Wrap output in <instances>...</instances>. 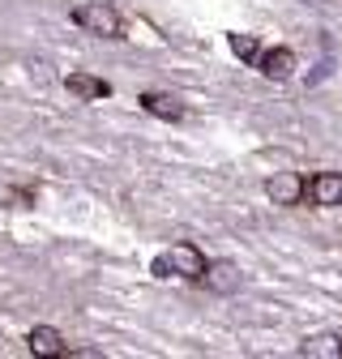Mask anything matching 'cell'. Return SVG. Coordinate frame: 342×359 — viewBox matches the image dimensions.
<instances>
[{
	"label": "cell",
	"mask_w": 342,
	"mask_h": 359,
	"mask_svg": "<svg viewBox=\"0 0 342 359\" xmlns=\"http://www.w3.org/2000/svg\"><path fill=\"white\" fill-rule=\"evenodd\" d=\"M167 257H171V269H176V278H201V274H205V257H201L193 244H176Z\"/></svg>",
	"instance_id": "cell-5"
},
{
	"label": "cell",
	"mask_w": 342,
	"mask_h": 359,
	"mask_svg": "<svg viewBox=\"0 0 342 359\" xmlns=\"http://www.w3.org/2000/svg\"><path fill=\"white\" fill-rule=\"evenodd\" d=\"M26 346H30V355H39V359H56V355L69 351L64 338H60V330H52V325H34L30 338H26Z\"/></svg>",
	"instance_id": "cell-3"
},
{
	"label": "cell",
	"mask_w": 342,
	"mask_h": 359,
	"mask_svg": "<svg viewBox=\"0 0 342 359\" xmlns=\"http://www.w3.org/2000/svg\"><path fill=\"white\" fill-rule=\"evenodd\" d=\"M214 291H235L240 287V269L235 265H227V261H219V265H205V274H201Z\"/></svg>",
	"instance_id": "cell-10"
},
{
	"label": "cell",
	"mask_w": 342,
	"mask_h": 359,
	"mask_svg": "<svg viewBox=\"0 0 342 359\" xmlns=\"http://www.w3.org/2000/svg\"><path fill=\"white\" fill-rule=\"evenodd\" d=\"M231 52H235L240 60H256V56H261V48H256L252 34H231Z\"/></svg>",
	"instance_id": "cell-11"
},
{
	"label": "cell",
	"mask_w": 342,
	"mask_h": 359,
	"mask_svg": "<svg viewBox=\"0 0 342 359\" xmlns=\"http://www.w3.org/2000/svg\"><path fill=\"white\" fill-rule=\"evenodd\" d=\"M266 197L274 205H295L299 197H304V180H299L295 171H278V175L266 180Z\"/></svg>",
	"instance_id": "cell-2"
},
{
	"label": "cell",
	"mask_w": 342,
	"mask_h": 359,
	"mask_svg": "<svg viewBox=\"0 0 342 359\" xmlns=\"http://www.w3.org/2000/svg\"><path fill=\"white\" fill-rule=\"evenodd\" d=\"M256 65H261V73L270 81H287L291 69H295V56H291V48H270V52L256 56Z\"/></svg>",
	"instance_id": "cell-6"
},
{
	"label": "cell",
	"mask_w": 342,
	"mask_h": 359,
	"mask_svg": "<svg viewBox=\"0 0 342 359\" xmlns=\"http://www.w3.org/2000/svg\"><path fill=\"white\" fill-rule=\"evenodd\" d=\"M73 22L86 34H99V39H120V9L107 5V0H90V5H77Z\"/></svg>",
	"instance_id": "cell-1"
},
{
	"label": "cell",
	"mask_w": 342,
	"mask_h": 359,
	"mask_svg": "<svg viewBox=\"0 0 342 359\" xmlns=\"http://www.w3.org/2000/svg\"><path fill=\"white\" fill-rule=\"evenodd\" d=\"M308 197L317 205H342V175L338 171H321L308 180Z\"/></svg>",
	"instance_id": "cell-4"
},
{
	"label": "cell",
	"mask_w": 342,
	"mask_h": 359,
	"mask_svg": "<svg viewBox=\"0 0 342 359\" xmlns=\"http://www.w3.org/2000/svg\"><path fill=\"white\" fill-rule=\"evenodd\" d=\"M64 86L73 90L77 99H107V95H111V86H107L103 77H90V73H69Z\"/></svg>",
	"instance_id": "cell-8"
},
{
	"label": "cell",
	"mask_w": 342,
	"mask_h": 359,
	"mask_svg": "<svg viewBox=\"0 0 342 359\" xmlns=\"http://www.w3.org/2000/svg\"><path fill=\"white\" fill-rule=\"evenodd\" d=\"M299 355H304V359H342V338H334V334L304 338V342H299Z\"/></svg>",
	"instance_id": "cell-9"
},
{
	"label": "cell",
	"mask_w": 342,
	"mask_h": 359,
	"mask_svg": "<svg viewBox=\"0 0 342 359\" xmlns=\"http://www.w3.org/2000/svg\"><path fill=\"white\" fill-rule=\"evenodd\" d=\"M142 107H146L150 116H158V120H180V116H184L180 99H176V95H163V90H146V95H142Z\"/></svg>",
	"instance_id": "cell-7"
},
{
	"label": "cell",
	"mask_w": 342,
	"mask_h": 359,
	"mask_svg": "<svg viewBox=\"0 0 342 359\" xmlns=\"http://www.w3.org/2000/svg\"><path fill=\"white\" fill-rule=\"evenodd\" d=\"M150 274H154V278H176V269H171V257H167V252H158V257L150 261Z\"/></svg>",
	"instance_id": "cell-12"
}]
</instances>
